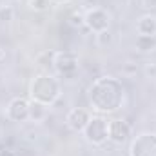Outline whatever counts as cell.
Here are the masks:
<instances>
[{
  "mask_svg": "<svg viewBox=\"0 0 156 156\" xmlns=\"http://www.w3.org/2000/svg\"><path fill=\"white\" fill-rule=\"evenodd\" d=\"M60 94V85L58 82L49 75H40L31 83V96L33 100H38L42 104H53Z\"/></svg>",
  "mask_w": 156,
  "mask_h": 156,
  "instance_id": "6da1fadb",
  "label": "cell"
},
{
  "mask_svg": "<svg viewBox=\"0 0 156 156\" xmlns=\"http://www.w3.org/2000/svg\"><path fill=\"white\" fill-rule=\"evenodd\" d=\"M85 140L93 145H102L107 138H109V122H105L104 118H91L83 129Z\"/></svg>",
  "mask_w": 156,
  "mask_h": 156,
  "instance_id": "7a4b0ae2",
  "label": "cell"
},
{
  "mask_svg": "<svg viewBox=\"0 0 156 156\" xmlns=\"http://www.w3.org/2000/svg\"><path fill=\"white\" fill-rule=\"evenodd\" d=\"M83 20H85V26L94 33H102V31H109V24H111V15L104 9V7H91L85 11L83 15Z\"/></svg>",
  "mask_w": 156,
  "mask_h": 156,
  "instance_id": "3957f363",
  "label": "cell"
},
{
  "mask_svg": "<svg viewBox=\"0 0 156 156\" xmlns=\"http://www.w3.org/2000/svg\"><path fill=\"white\" fill-rule=\"evenodd\" d=\"M55 69L66 78L75 76L78 71V56L71 51H58L55 56Z\"/></svg>",
  "mask_w": 156,
  "mask_h": 156,
  "instance_id": "277c9868",
  "label": "cell"
},
{
  "mask_svg": "<svg viewBox=\"0 0 156 156\" xmlns=\"http://www.w3.org/2000/svg\"><path fill=\"white\" fill-rule=\"evenodd\" d=\"M5 115L13 122H26L29 118V102L22 96H16L9 102Z\"/></svg>",
  "mask_w": 156,
  "mask_h": 156,
  "instance_id": "5b68a950",
  "label": "cell"
},
{
  "mask_svg": "<svg viewBox=\"0 0 156 156\" xmlns=\"http://www.w3.org/2000/svg\"><path fill=\"white\" fill-rule=\"evenodd\" d=\"M131 136V125L125 120H111L109 122V140L118 145L125 144Z\"/></svg>",
  "mask_w": 156,
  "mask_h": 156,
  "instance_id": "8992f818",
  "label": "cell"
},
{
  "mask_svg": "<svg viewBox=\"0 0 156 156\" xmlns=\"http://www.w3.org/2000/svg\"><path fill=\"white\" fill-rule=\"evenodd\" d=\"M91 118H89V113L83 109V107H75V109H71L69 113H67V116H66V123H67V127L69 129H73V131H83L85 129V125H87V122H89Z\"/></svg>",
  "mask_w": 156,
  "mask_h": 156,
  "instance_id": "52a82bcc",
  "label": "cell"
},
{
  "mask_svg": "<svg viewBox=\"0 0 156 156\" xmlns=\"http://www.w3.org/2000/svg\"><path fill=\"white\" fill-rule=\"evenodd\" d=\"M138 37H156V15H144L136 22Z\"/></svg>",
  "mask_w": 156,
  "mask_h": 156,
  "instance_id": "ba28073f",
  "label": "cell"
},
{
  "mask_svg": "<svg viewBox=\"0 0 156 156\" xmlns=\"http://www.w3.org/2000/svg\"><path fill=\"white\" fill-rule=\"evenodd\" d=\"M45 116H47V105H45V104H42L38 100L29 102V120H33V122H42Z\"/></svg>",
  "mask_w": 156,
  "mask_h": 156,
  "instance_id": "9c48e42d",
  "label": "cell"
},
{
  "mask_svg": "<svg viewBox=\"0 0 156 156\" xmlns=\"http://www.w3.org/2000/svg\"><path fill=\"white\" fill-rule=\"evenodd\" d=\"M55 56H56V51H44L37 56V62L44 67H55Z\"/></svg>",
  "mask_w": 156,
  "mask_h": 156,
  "instance_id": "30bf717a",
  "label": "cell"
},
{
  "mask_svg": "<svg viewBox=\"0 0 156 156\" xmlns=\"http://www.w3.org/2000/svg\"><path fill=\"white\" fill-rule=\"evenodd\" d=\"M154 45H156V38H153V37H138V38H136V47H138V51H142V53L151 51Z\"/></svg>",
  "mask_w": 156,
  "mask_h": 156,
  "instance_id": "8fae6325",
  "label": "cell"
},
{
  "mask_svg": "<svg viewBox=\"0 0 156 156\" xmlns=\"http://www.w3.org/2000/svg\"><path fill=\"white\" fill-rule=\"evenodd\" d=\"M27 5H29V9L42 13V11H47V9L53 5V2H51V0H29Z\"/></svg>",
  "mask_w": 156,
  "mask_h": 156,
  "instance_id": "7c38bea8",
  "label": "cell"
},
{
  "mask_svg": "<svg viewBox=\"0 0 156 156\" xmlns=\"http://www.w3.org/2000/svg\"><path fill=\"white\" fill-rule=\"evenodd\" d=\"M13 16H15V9H13V5H2L0 7V22H9V20H13Z\"/></svg>",
  "mask_w": 156,
  "mask_h": 156,
  "instance_id": "4fadbf2b",
  "label": "cell"
},
{
  "mask_svg": "<svg viewBox=\"0 0 156 156\" xmlns=\"http://www.w3.org/2000/svg\"><path fill=\"white\" fill-rule=\"evenodd\" d=\"M111 42H113V35H111L109 31H102V33L96 35V44H98L100 47H105V45H109Z\"/></svg>",
  "mask_w": 156,
  "mask_h": 156,
  "instance_id": "5bb4252c",
  "label": "cell"
},
{
  "mask_svg": "<svg viewBox=\"0 0 156 156\" xmlns=\"http://www.w3.org/2000/svg\"><path fill=\"white\" fill-rule=\"evenodd\" d=\"M69 22H71V26L73 27H82V26H85V20H83V15L82 13H73L71 15V18H69Z\"/></svg>",
  "mask_w": 156,
  "mask_h": 156,
  "instance_id": "9a60e30c",
  "label": "cell"
},
{
  "mask_svg": "<svg viewBox=\"0 0 156 156\" xmlns=\"http://www.w3.org/2000/svg\"><path fill=\"white\" fill-rule=\"evenodd\" d=\"M144 71H145V75H147V76L156 78V64H151V62H149V64L145 66V69H144Z\"/></svg>",
  "mask_w": 156,
  "mask_h": 156,
  "instance_id": "2e32d148",
  "label": "cell"
},
{
  "mask_svg": "<svg viewBox=\"0 0 156 156\" xmlns=\"http://www.w3.org/2000/svg\"><path fill=\"white\" fill-rule=\"evenodd\" d=\"M144 5L153 9V7H156V0H144Z\"/></svg>",
  "mask_w": 156,
  "mask_h": 156,
  "instance_id": "e0dca14e",
  "label": "cell"
},
{
  "mask_svg": "<svg viewBox=\"0 0 156 156\" xmlns=\"http://www.w3.org/2000/svg\"><path fill=\"white\" fill-rule=\"evenodd\" d=\"M0 156H15V153H13L11 149H2V151H0Z\"/></svg>",
  "mask_w": 156,
  "mask_h": 156,
  "instance_id": "ac0fdd59",
  "label": "cell"
},
{
  "mask_svg": "<svg viewBox=\"0 0 156 156\" xmlns=\"http://www.w3.org/2000/svg\"><path fill=\"white\" fill-rule=\"evenodd\" d=\"M123 71H127V73H136V67H131V66H125V67H123Z\"/></svg>",
  "mask_w": 156,
  "mask_h": 156,
  "instance_id": "d6986e66",
  "label": "cell"
},
{
  "mask_svg": "<svg viewBox=\"0 0 156 156\" xmlns=\"http://www.w3.org/2000/svg\"><path fill=\"white\" fill-rule=\"evenodd\" d=\"M5 60V51H4V47H0V64Z\"/></svg>",
  "mask_w": 156,
  "mask_h": 156,
  "instance_id": "ffe728a7",
  "label": "cell"
},
{
  "mask_svg": "<svg viewBox=\"0 0 156 156\" xmlns=\"http://www.w3.org/2000/svg\"><path fill=\"white\" fill-rule=\"evenodd\" d=\"M51 2H67V0H51Z\"/></svg>",
  "mask_w": 156,
  "mask_h": 156,
  "instance_id": "44dd1931",
  "label": "cell"
}]
</instances>
